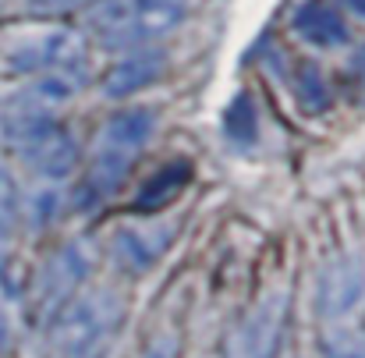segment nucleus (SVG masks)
I'll return each instance as SVG.
<instances>
[{
    "mask_svg": "<svg viewBox=\"0 0 365 358\" xmlns=\"http://www.w3.org/2000/svg\"><path fill=\"white\" fill-rule=\"evenodd\" d=\"M188 178H192V167H188V163H170V167L156 170V174L145 181L142 195H138V210L149 213V210H163V206H170V203L185 192Z\"/></svg>",
    "mask_w": 365,
    "mask_h": 358,
    "instance_id": "nucleus-12",
    "label": "nucleus"
},
{
    "mask_svg": "<svg viewBox=\"0 0 365 358\" xmlns=\"http://www.w3.org/2000/svg\"><path fill=\"white\" fill-rule=\"evenodd\" d=\"M124 323V298L110 287L78 291L53 319L50 337L61 358H100Z\"/></svg>",
    "mask_w": 365,
    "mask_h": 358,
    "instance_id": "nucleus-2",
    "label": "nucleus"
},
{
    "mask_svg": "<svg viewBox=\"0 0 365 358\" xmlns=\"http://www.w3.org/2000/svg\"><path fill=\"white\" fill-rule=\"evenodd\" d=\"M294 32L312 43V46H344L348 43V21L341 18V11H334L330 4H302L291 18Z\"/></svg>",
    "mask_w": 365,
    "mask_h": 358,
    "instance_id": "nucleus-11",
    "label": "nucleus"
},
{
    "mask_svg": "<svg viewBox=\"0 0 365 358\" xmlns=\"http://www.w3.org/2000/svg\"><path fill=\"white\" fill-rule=\"evenodd\" d=\"M18 220H21V192H18V181L11 178V170L0 163V245L14 238Z\"/></svg>",
    "mask_w": 365,
    "mask_h": 358,
    "instance_id": "nucleus-13",
    "label": "nucleus"
},
{
    "mask_svg": "<svg viewBox=\"0 0 365 358\" xmlns=\"http://www.w3.org/2000/svg\"><path fill=\"white\" fill-rule=\"evenodd\" d=\"M188 11L192 0H100L89 29L107 50H138L170 36Z\"/></svg>",
    "mask_w": 365,
    "mask_h": 358,
    "instance_id": "nucleus-1",
    "label": "nucleus"
},
{
    "mask_svg": "<svg viewBox=\"0 0 365 358\" xmlns=\"http://www.w3.org/2000/svg\"><path fill=\"white\" fill-rule=\"evenodd\" d=\"M287 330V295L273 291L255 302L231 334L227 358H277Z\"/></svg>",
    "mask_w": 365,
    "mask_h": 358,
    "instance_id": "nucleus-6",
    "label": "nucleus"
},
{
    "mask_svg": "<svg viewBox=\"0 0 365 358\" xmlns=\"http://www.w3.org/2000/svg\"><path fill=\"white\" fill-rule=\"evenodd\" d=\"M170 245H174L170 224H131V227H121L114 235V255L124 270L145 273L167 255Z\"/></svg>",
    "mask_w": 365,
    "mask_h": 358,
    "instance_id": "nucleus-10",
    "label": "nucleus"
},
{
    "mask_svg": "<svg viewBox=\"0 0 365 358\" xmlns=\"http://www.w3.org/2000/svg\"><path fill=\"white\" fill-rule=\"evenodd\" d=\"M167 71V53L156 50V46H138V50H128L121 61L103 75V93L110 100H128V96H138L142 89H149L153 82H160Z\"/></svg>",
    "mask_w": 365,
    "mask_h": 358,
    "instance_id": "nucleus-9",
    "label": "nucleus"
},
{
    "mask_svg": "<svg viewBox=\"0 0 365 358\" xmlns=\"http://www.w3.org/2000/svg\"><path fill=\"white\" fill-rule=\"evenodd\" d=\"M0 64H4L7 75H43V71L71 68V64H89V50H86V39L75 29L57 25V29L25 36L14 46H7Z\"/></svg>",
    "mask_w": 365,
    "mask_h": 358,
    "instance_id": "nucleus-4",
    "label": "nucleus"
},
{
    "mask_svg": "<svg viewBox=\"0 0 365 358\" xmlns=\"http://www.w3.org/2000/svg\"><path fill=\"white\" fill-rule=\"evenodd\" d=\"M89 277V252L82 241H68L61 248H53L36 277V305H39V316L53 319L86 284Z\"/></svg>",
    "mask_w": 365,
    "mask_h": 358,
    "instance_id": "nucleus-5",
    "label": "nucleus"
},
{
    "mask_svg": "<svg viewBox=\"0 0 365 358\" xmlns=\"http://www.w3.org/2000/svg\"><path fill=\"white\" fill-rule=\"evenodd\" d=\"M323 358H365V334H359V330H330L323 337Z\"/></svg>",
    "mask_w": 365,
    "mask_h": 358,
    "instance_id": "nucleus-15",
    "label": "nucleus"
},
{
    "mask_svg": "<svg viewBox=\"0 0 365 358\" xmlns=\"http://www.w3.org/2000/svg\"><path fill=\"white\" fill-rule=\"evenodd\" d=\"M365 302V255L344 252L330 259L316 280V312L327 323L351 316Z\"/></svg>",
    "mask_w": 365,
    "mask_h": 358,
    "instance_id": "nucleus-7",
    "label": "nucleus"
},
{
    "mask_svg": "<svg viewBox=\"0 0 365 358\" xmlns=\"http://www.w3.org/2000/svg\"><path fill=\"white\" fill-rule=\"evenodd\" d=\"M96 0H18V7L32 18H57V14H71L82 7H93Z\"/></svg>",
    "mask_w": 365,
    "mask_h": 358,
    "instance_id": "nucleus-16",
    "label": "nucleus"
},
{
    "mask_svg": "<svg viewBox=\"0 0 365 358\" xmlns=\"http://www.w3.org/2000/svg\"><path fill=\"white\" fill-rule=\"evenodd\" d=\"M344 7H348L351 14H359V18L365 21V0H344Z\"/></svg>",
    "mask_w": 365,
    "mask_h": 358,
    "instance_id": "nucleus-17",
    "label": "nucleus"
},
{
    "mask_svg": "<svg viewBox=\"0 0 365 358\" xmlns=\"http://www.w3.org/2000/svg\"><path fill=\"white\" fill-rule=\"evenodd\" d=\"M156 131V111L149 107H128L118 111L114 118L103 124L100 138H96V153L89 163V174L82 181L89 199H107L124 185L135 156L149 145Z\"/></svg>",
    "mask_w": 365,
    "mask_h": 358,
    "instance_id": "nucleus-3",
    "label": "nucleus"
},
{
    "mask_svg": "<svg viewBox=\"0 0 365 358\" xmlns=\"http://www.w3.org/2000/svg\"><path fill=\"white\" fill-rule=\"evenodd\" d=\"M14 149L21 153V160L43 178V181H61V178H68L71 170H75V163H78V138L64 128V124H57V121H46V124H39V128H32L25 138H18L14 142Z\"/></svg>",
    "mask_w": 365,
    "mask_h": 358,
    "instance_id": "nucleus-8",
    "label": "nucleus"
},
{
    "mask_svg": "<svg viewBox=\"0 0 365 358\" xmlns=\"http://www.w3.org/2000/svg\"><path fill=\"white\" fill-rule=\"evenodd\" d=\"M298 100H302V107H309V111H323V107L330 103L327 82H323V75H319L316 64H302V68H298Z\"/></svg>",
    "mask_w": 365,
    "mask_h": 358,
    "instance_id": "nucleus-14",
    "label": "nucleus"
}]
</instances>
